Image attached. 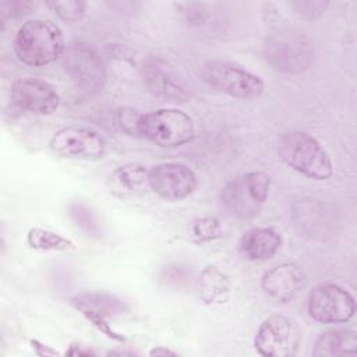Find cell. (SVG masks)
Wrapping results in <instances>:
<instances>
[{
	"mask_svg": "<svg viewBox=\"0 0 357 357\" xmlns=\"http://www.w3.org/2000/svg\"><path fill=\"white\" fill-rule=\"evenodd\" d=\"M67 45L61 29L47 20H28L15 32V57L31 67H45L63 57Z\"/></svg>",
	"mask_w": 357,
	"mask_h": 357,
	"instance_id": "cell-1",
	"label": "cell"
},
{
	"mask_svg": "<svg viewBox=\"0 0 357 357\" xmlns=\"http://www.w3.org/2000/svg\"><path fill=\"white\" fill-rule=\"evenodd\" d=\"M278 153L293 170L303 176L325 181L333 174V163L317 138L304 131H287L278 138Z\"/></svg>",
	"mask_w": 357,
	"mask_h": 357,
	"instance_id": "cell-2",
	"label": "cell"
},
{
	"mask_svg": "<svg viewBox=\"0 0 357 357\" xmlns=\"http://www.w3.org/2000/svg\"><path fill=\"white\" fill-rule=\"evenodd\" d=\"M138 135L158 146L176 148L192 141L195 126L192 119L180 109H158L141 114Z\"/></svg>",
	"mask_w": 357,
	"mask_h": 357,
	"instance_id": "cell-3",
	"label": "cell"
},
{
	"mask_svg": "<svg viewBox=\"0 0 357 357\" xmlns=\"http://www.w3.org/2000/svg\"><path fill=\"white\" fill-rule=\"evenodd\" d=\"M201 75L209 88L236 99H255L265 89V84L258 75L225 60L206 61L202 66Z\"/></svg>",
	"mask_w": 357,
	"mask_h": 357,
	"instance_id": "cell-4",
	"label": "cell"
},
{
	"mask_svg": "<svg viewBox=\"0 0 357 357\" xmlns=\"http://www.w3.org/2000/svg\"><path fill=\"white\" fill-rule=\"evenodd\" d=\"M63 67L70 81L79 91L95 95L106 85V68L98 52L88 43L74 40L63 54Z\"/></svg>",
	"mask_w": 357,
	"mask_h": 357,
	"instance_id": "cell-5",
	"label": "cell"
},
{
	"mask_svg": "<svg viewBox=\"0 0 357 357\" xmlns=\"http://www.w3.org/2000/svg\"><path fill=\"white\" fill-rule=\"evenodd\" d=\"M307 312L319 324H344L356 314V300L336 283H321L308 294Z\"/></svg>",
	"mask_w": 357,
	"mask_h": 357,
	"instance_id": "cell-6",
	"label": "cell"
},
{
	"mask_svg": "<svg viewBox=\"0 0 357 357\" xmlns=\"http://www.w3.org/2000/svg\"><path fill=\"white\" fill-rule=\"evenodd\" d=\"M49 148L60 158L98 160L106 155L107 141L93 128L68 126L57 130L52 135Z\"/></svg>",
	"mask_w": 357,
	"mask_h": 357,
	"instance_id": "cell-7",
	"label": "cell"
},
{
	"mask_svg": "<svg viewBox=\"0 0 357 357\" xmlns=\"http://www.w3.org/2000/svg\"><path fill=\"white\" fill-rule=\"evenodd\" d=\"M264 57L269 66L280 73L300 74L314 60V47L298 35L273 36L264 45Z\"/></svg>",
	"mask_w": 357,
	"mask_h": 357,
	"instance_id": "cell-8",
	"label": "cell"
},
{
	"mask_svg": "<svg viewBox=\"0 0 357 357\" xmlns=\"http://www.w3.org/2000/svg\"><path fill=\"white\" fill-rule=\"evenodd\" d=\"M298 346L300 333L283 315H271L264 319L254 337V347L264 357H291Z\"/></svg>",
	"mask_w": 357,
	"mask_h": 357,
	"instance_id": "cell-9",
	"label": "cell"
},
{
	"mask_svg": "<svg viewBox=\"0 0 357 357\" xmlns=\"http://www.w3.org/2000/svg\"><path fill=\"white\" fill-rule=\"evenodd\" d=\"M149 188L163 199L180 201L197 188V176L184 163L163 162L148 170Z\"/></svg>",
	"mask_w": 357,
	"mask_h": 357,
	"instance_id": "cell-10",
	"label": "cell"
},
{
	"mask_svg": "<svg viewBox=\"0 0 357 357\" xmlns=\"http://www.w3.org/2000/svg\"><path fill=\"white\" fill-rule=\"evenodd\" d=\"M141 78L146 91L165 102L183 103L190 99V91L180 77L158 57H149L144 61Z\"/></svg>",
	"mask_w": 357,
	"mask_h": 357,
	"instance_id": "cell-11",
	"label": "cell"
},
{
	"mask_svg": "<svg viewBox=\"0 0 357 357\" xmlns=\"http://www.w3.org/2000/svg\"><path fill=\"white\" fill-rule=\"evenodd\" d=\"M13 103L32 114H52L60 106V96L56 89L39 78H21L11 85Z\"/></svg>",
	"mask_w": 357,
	"mask_h": 357,
	"instance_id": "cell-12",
	"label": "cell"
},
{
	"mask_svg": "<svg viewBox=\"0 0 357 357\" xmlns=\"http://www.w3.org/2000/svg\"><path fill=\"white\" fill-rule=\"evenodd\" d=\"M307 284L304 269L296 262H282L266 271L261 279L264 294L276 303L294 300Z\"/></svg>",
	"mask_w": 357,
	"mask_h": 357,
	"instance_id": "cell-13",
	"label": "cell"
},
{
	"mask_svg": "<svg viewBox=\"0 0 357 357\" xmlns=\"http://www.w3.org/2000/svg\"><path fill=\"white\" fill-rule=\"evenodd\" d=\"M220 202L229 215L240 219L257 216L264 205L254 195L243 174L225 184L220 191Z\"/></svg>",
	"mask_w": 357,
	"mask_h": 357,
	"instance_id": "cell-14",
	"label": "cell"
},
{
	"mask_svg": "<svg viewBox=\"0 0 357 357\" xmlns=\"http://www.w3.org/2000/svg\"><path fill=\"white\" fill-rule=\"evenodd\" d=\"M282 245L280 233L268 226L252 227L240 240V251L250 261L271 259Z\"/></svg>",
	"mask_w": 357,
	"mask_h": 357,
	"instance_id": "cell-15",
	"label": "cell"
},
{
	"mask_svg": "<svg viewBox=\"0 0 357 357\" xmlns=\"http://www.w3.org/2000/svg\"><path fill=\"white\" fill-rule=\"evenodd\" d=\"M231 280L219 268L205 266L197 279V293L205 304H223L231 294Z\"/></svg>",
	"mask_w": 357,
	"mask_h": 357,
	"instance_id": "cell-16",
	"label": "cell"
},
{
	"mask_svg": "<svg viewBox=\"0 0 357 357\" xmlns=\"http://www.w3.org/2000/svg\"><path fill=\"white\" fill-rule=\"evenodd\" d=\"M70 303L78 312H93L105 318L126 314L130 307L121 298L100 291H82L71 297Z\"/></svg>",
	"mask_w": 357,
	"mask_h": 357,
	"instance_id": "cell-17",
	"label": "cell"
},
{
	"mask_svg": "<svg viewBox=\"0 0 357 357\" xmlns=\"http://www.w3.org/2000/svg\"><path fill=\"white\" fill-rule=\"evenodd\" d=\"M357 354V333L353 329H329L322 332L314 344V356L336 357Z\"/></svg>",
	"mask_w": 357,
	"mask_h": 357,
	"instance_id": "cell-18",
	"label": "cell"
},
{
	"mask_svg": "<svg viewBox=\"0 0 357 357\" xmlns=\"http://www.w3.org/2000/svg\"><path fill=\"white\" fill-rule=\"evenodd\" d=\"M26 243L31 248L38 251H66L73 248V241L42 227H32L28 230Z\"/></svg>",
	"mask_w": 357,
	"mask_h": 357,
	"instance_id": "cell-19",
	"label": "cell"
},
{
	"mask_svg": "<svg viewBox=\"0 0 357 357\" xmlns=\"http://www.w3.org/2000/svg\"><path fill=\"white\" fill-rule=\"evenodd\" d=\"M190 234L194 243L206 244L223 237V226L216 216H202L191 223Z\"/></svg>",
	"mask_w": 357,
	"mask_h": 357,
	"instance_id": "cell-20",
	"label": "cell"
},
{
	"mask_svg": "<svg viewBox=\"0 0 357 357\" xmlns=\"http://www.w3.org/2000/svg\"><path fill=\"white\" fill-rule=\"evenodd\" d=\"M113 177L119 183V185L128 191L138 190L145 183L148 184V170L138 163H127L124 166H120L119 169H116Z\"/></svg>",
	"mask_w": 357,
	"mask_h": 357,
	"instance_id": "cell-21",
	"label": "cell"
},
{
	"mask_svg": "<svg viewBox=\"0 0 357 357\" xmlns=\"http://www.w3.org/2000/svg\"><path fill=\"white\" fill-rule=\"evenodd\" d=\"M70 216L74 220V223L81 227L84 231H86L91 236H99L100 234V225L98 222L96 215L84 204H71L68 208Z\"/></svg>",
	"mask_w": 357,
	"mask_h": 357,
	"instance_id": "cell-22",
	"label": "cell"
},
{
	"mask_svg": "<svg viewBox=\"0 0 357 357\" xmlns=\"http://www.w3.org/2000/svg\"><path fill=\"white\" fill-rule=\"evenodd\" d=\"M47 6L57 17L70 22L81 20L85 15L86 8V3L81 0H53L47 1Z\"/></svg>",
	"mask_w": 357,
	"mask_h": 357,
	"instance_id": "cell-23",
	"label": "cell"
},
{
	"mask_svg": "<svg viewBox=\"0 0 357 357\" xmlns=\"http://www.w3.org/2000/svg\"><path fill=\"white\" fill-rule=\"evenodd\" d=\"M141 114L138 110L132 107H120L114 110V124L120 131H123L127 135L131 137H139L138 135V123L141 119Z\"/></svg>",
	"mask_w": 357,
	"mask_h": 357,
	"instance_id": "cell-24",
	"label": "cell"
},
{
	"mask_svg": "<svg viewBox=\"0 0 357 357\" xmlns=\"http://www.w3.org/2000/svg\"><path fill=\"white\" fill-rule=\"evenodd\" d=\"M32 3L26 0H4L0 3V14L3 20L20 18L29 13Z\"/></svg>",
	"mask_w": 357,
	"mask_h": 357,
	"instance_id": "cell-25",
	"label": "cell"
},
{
	"mask_svg": "<svg viewBox=\"0 0 357 357\" xmlns=\"http://www.w3.org/2000/svg\"><path fill=\"white\" fill-rule=\"evenodd\" d=\"M291 6L294 7V10L301 17L312 20V18H318L321 14H324V11L328 7V1H321V0H298V1H293Z\"/></svg>",
	"mask_w": 357,
	"mask_h": 357,
	"instance_id": "cell-26",
	"label": "cell"
},
{
	"mask_svg": "<svg viewBox=\"0 0 357 357\" xmlns=\"http://www.w3.org/2000/svg\"><path fill=\"white\" fill-rule=\"evenodd\" d=\"M184 18L191 24H202L208 18V10L198 3H178L174 4Z\"/></svg>",
	"mask_w": 357,
	"mask_h": 357,
	"instance_id": "cell-27",
	"label": "cell"
},
{
	"mask_svg": "<svg viewBox=\"0 0 357 357\" xmlns=\"http://www.w3.org/2000/svg\"><path fill=\"white\" fill-rule=\"evenodd\" d=\"M82 315H84L100 333H103V335L107 336L109 339H112V340H114V342H120V343L126 342V337H124L123 335H120L119 332H116V331L110 326V324L106 321L105 317H102V315H99V314H93V312H82Z\"/></svg>",
	"mask_w": 357,
	"mask_h": 357,
	"instance_id": "cell-28",
	"label": "cell"
},
{
	"mask_svg": "<svg viewBox=\"0 0 357 357\" xmlns=\"http://www.w3.org/2000/svg\"><path fill=\"white\" fill-rule=\"evenodd\" d=\"M66 354H68V356H95L96 351L89 349V347H86V346L73 343V344H70V347L66 351Z\"/></svg>",
	"mask_w": 357,
	"mask_h": 357,
	"instance_id": "cell-29",
	"label": "cell"
},
{
	"mask_svg": "<svg viewBox=\"0 0 357 357\" xmlns=\"http://www.w3.org/2000/svg\"><path fill=\"white\" fill-rule=\"evenodd\" d=\"M31 344H32V347L35 349V351H36L39 356H54V354H57L56 350H52L50 347L45 346L43 343H40V342H38V340H31Z\"/></svg>",
	"mask_w": 357,
	"mask_h": 357,
	"instance_id": "cell-30",
	"label": "cell"
},
{
	"mask_svg": "<svg viewBox=\"0 0 357 357\" xmlns=\"http://www.w3.org/2000/svg\"><path fill=\"white\" fill-rule=\"evenodd\" d=\"M148 354H149V356H156V357H159V356H177L176 351H173V350H170V349H167V347H163V346L153 347L152 350H149Z\"/></svg>",
	"mask_w": 357,
	"mask_h": 357,
	"instance_id": "cell-31",
	"label": "cell"
},
{
	"mask_svg": "<svg viewBox=\"0 0 357 357\" xmlns=\"http://www.w3.org/2000/svg\"><path fill=\"white\" fill-rule=\"evenodd\" d=\"M107 354H109V356H110V354H119V356H121V354H123V356H124V354H128V356H132L134 353H132V351H124V350H123V351H121V350H110Z\"/></svg>",
	"mask_w": 357,
	"mask_h": 357,
	"instance_id": "cell-32",
	"label": "cell"
}]
</instances>
